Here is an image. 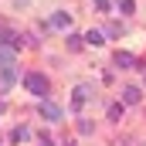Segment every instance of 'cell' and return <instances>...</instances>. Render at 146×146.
<instances>
[{
	"label": "cell",
	"mask_w": 146,
	"mask_h": 146,
	"mask_svg": "<svg viewBox=\"0 0 146 146\" xmlns=\"http://www.w3.org/2000/svg\"><path fill=\"white\" fill-rule=\"evenodd\" d=\"M24 85H27V92H31V95H37V99H48V92H51V82H48L41 72L24 75Z\"/></svg>",
	"instance_id": "1"
},
{
	"label": "cell",
	"mask_w": 146,
	"mask_h": 146,
	"mask_svg": "<svg viewBox=\"0 0 146 146\" xmlns=\"http://www.w3.org/2000/svg\"><path fill=\"white\" fill-rule=\"evenodd\" d=\"M88 95H92V88H88V85H75V92H72V106H75V109H82V106L88 102Z\"/></svg>",
	"instance_id": "2"
},
{
	"label": "cell",
	"mask_w": 146,
	"mask_h": 146,
	"mask_svg": "<svg viewBox=\"0 0 146 146\" xmlns=\"http://www.w3.org/2000/svg\"><path fill=\"white\" fill-rule=\"evenodd\" d=\"M37 112H41L44 119H51V122H58V119H61V109H54L48 99H41V102H37Z\"/></svg>",
	"instance_id": "3"
},
{
	"label": "cell",
	"mask_w": 146,
	"mask_h": 146,
	"mask_svg": "<svg viewBox=\"0 0 146 146\" xmlns=\"http://www.w3.org/2000/svg\"><path fill=\"white\" fill-rule=\"evenodd\" d=\"M112 61H115V68H136V65H139L129 51H115V54H112Z\"/></svg>",
	"instance_id": "4"
},
{
	"label": "cell",
	"mask_w": 146,
	"mask_h": 146,
	"mask_svg": "<svg viewBox=\"0 0 146 146\" xmlns=\"http://www.w3.org/2000/svg\"><path fill=\"white\" fill-rule=\"evenodd\" d=\"M139 99H143V92H139L136 85H126V88H122V106H136Z\"/></svg>",
	"instance_id": "5"
},
{
	"label": "cell",
	"mask_w": 146,
	"mask_h": 146,
	"mask_svg": "<svg viewBox=\"0 0 146 146\" xmlns=\"http://www.w3.org/2000/svg\"><path fill=\"white\" fill-rule=\"evenodd\" d=\"M17 82V65H10V68H0V88H10Z\"/></svg>",
	"instance_id": "6"
},
{
	"label": "cell",
	"mask_w": 146,
	"mask_h": 146,
	"mask_svg": "<svg viewBox=\"0 0 146 146\" xmlns=\"http://www.w3.org/2000/svg\"><path fill=\"white\" fill-rule=\"evenodd\" d=\"M51 27H58V31H61V27H72V14H65V10H58V14L51 17Z\"/></svg>",
	"instance_id": "7"
},
{
	"label": "cell",
	"mask_w": 146,
	"mask_h": 146,
	"mask_svg": "<svg viewBox=\"0 0 146 146\" xmlns=\"http://www.w3.org/2000/svg\"><path fill=\"white\" fill-rule=\"evenodd\" d=\"M85 41H88L92 48H102V44H106V41H102V34H99V31H88V34H85Z\"/></svg>",
	"instance_id": "8"
},
{
	"label": "cell",
	"mask_w": 146,
	"mask_h": 146,
	"mask_svg": "<svg viewBox=\"0 0 146 146\" xmlns=\"http://www.w3.org/2000/svg\"><path fill=\"white\" fill-rule=\"evenodd\" d=\"M82 44H85V37H78V34H68V51H82Z\"/></svg>",
	"instance_id": "9"
},
{
	"label": "cell",
	"mask_w": 146,
	"mask_h": 146,
	"mask_svg": "<svg viewBox=\"0 0 146 146\" xmlns=\"http://www.w3.org/2000/svg\"><path fill=\"white\" fill-rule=\"evenodd\" d=\"M119 10H122V14H133V10H136V0H119Z\"/></svg>",
	"instance_id": "10"
},
{
	"label": "cell",
	"mask_w": 146,
	"mask_h": 146,
	"mask_svg": "<svg viewBox=\"0 0 146 146\" xmlns=\"http://www.w3.org/2000/svg\"><path fill=\"white\" fill-rule=\"evenodd\" d=\"M109 119L119 122V119H122V106H109Z\"/></svg>",
	"instance_id": "11"
},
{
	"label": "cell",
	"mask_w": 146,
	"mask_h": 146,
	"mask_svg": "<svg viewBox=\"0 0 146 146\" xmlns=\"http://www.w3.org/2000/svg\"><path fill=\"white\" fill-rule=\"evenodd\" d=\"M78 133H82V136H88V133H92V122H88V119H82V122H78Z\"/></svg>",
	"instance_id": "12"
},
{
	"label": "cell",
	"mask_w": 146,
	"mask_h": 146,
	"mask_svg": "<svg viewBox=\"0 0 146 146\" xmlns=\"http://www.w3.org/2000/svg\"><path fill=\"white\" fill-rule=\"evenodd\" d=\"M37 146H51V136L48 133H37Z\"/></svg>",
	"instance_id": "13"
},
{
	"label": "cell",
	"mask_w": 146,
	"mask_h": 146,
	"mask_svg": "<svg viewBox=\"0 0 146 146\" xmlns=\"http://www.w3.org/2000/svg\"><path fill=\"white\" fill-rule=\"evenodd\" d=\"M95 7L99 10H109V0H95Z\"/></svg>",
	"instance_id": "14"
},
{
	"label": "cell",
	"mask_w": 146,
	"mask_h": 146,
	"mask_svg": "<svg viewBox=\"0 0 146 146\" xmlns=\"http://www.w3.org/2000/svg\"><path fill=\"white\" fill-rule=\"evenodd\" d=\"M65 146H75V143H65Z\"/></svg>",
	"instance_id": "15"
}]
</instances>
